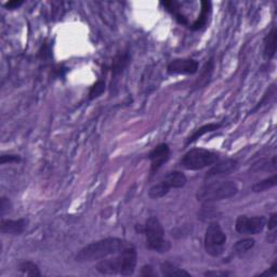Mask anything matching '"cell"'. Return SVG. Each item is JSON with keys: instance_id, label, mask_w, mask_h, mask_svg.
<instances>
[{"instance_id": "obj_1", "label": "cell", "mask_w": 277, "mask_h": 277, "mask_svg": "<svg viewBox=\"0 0 277 277\" xmlns=\"http://www.w3.org/2000/svg\"><path fill=\"white\" fill-rule=\"evenodd\" d=\"M137 262V249L134 245L129 244L121 253H118L116 257L110 258V259L105 258L101 260L96 266V270L103 275L130 276L135 273Z\"/></svg>"}, {"instance_id": "obj_2", "label": "cell", "mask_w": 277, "mask_h": 277, "mask_svg": "<svg viewBox=\"0 0 277 277\" xmlns=\"http://www.w3.org/2000/svg\"><path fill=\"white\" fill-rule=\"evenodd\" d=\"M129 244L130 243L118 237H108L104 239H100L98 242L91 243L84 248H81L75 259L80 263L101 261L110 256L121 253Z\"/></svg>"}, {"instance_id": "obj_3", "label": "cell", "mask_w": 277, "mask_h": 277, "mask_svg": "<svg viewBox=\"0 0 277 277\" xmlns=\"http://www.w3.org/2000/svg\"><path fill=\"white\" fill-rule=\"evenodd\" d=\"M238 191L239 187L235 181H213L198 188L196 198L201 203H213L235 196Z\"/></svg>"}, {"instance_id": "obj_4", "label": "cell", "mask_w": 277, "mask_h": 277, "mask_svg": "<svg viewBox=\"0 0 277 277\" xmlns=\"http://www.w3.org/2000/svg\"><path fill=\"white\" fill-rule=\"evenodd\" d=\"M138 231L145 235V246L147 249L165 254L171 248V245L165 239V230L158 218L149 217L142 229L138 226Z\"/></svg>"}, {"instance_id": "obj_5", "label": "cell", "mask_w": 277, "mask_h": 277, "mask_svg": "<svg viewBox=\"0 0 277 277\" xmlns=\"http://www.w3.org/2000/svg\"><path fill=\"white\" fill-rule=\"evenodd\" d=\"M219 154L206 148H192L180 160V166L186 170H200L215 165Z\"/></svg>"}, {"instance_id": "obj_6", "label": "cell", "mask_w": 277, "mask_h": 277, "mask_svg": "<svg viewBox=\"0 0 277 277\" xmlns=\"http://www.w3.org/2000/svg\"><path fill=\"white\" fill-rule=\"evenodd\" d=\"M226 234L223 232L221 225L218 222H211L206 230L205 234V250L211 257H220L224 251L226 244Z\"/></svg>"}, {"instance_id": "obj_7", "label": "cell", "mask_w": 277, "mask_h": 277, "mask_svg": "<svg viewBox=\"0 0 277 277\" xmlns=\"http://www.w3.org/2000/svg\"><path fill=\"white\" fill-rule=\"evenodd\" d=\"M187 182L186 175L181 171H171L159 183L153 185L148 190V196L153 199H159L167 195L170 188H181Z\"/></svg>"}, {"instance_id": "obj_8", "label": "cell", "mask_w": 277, "mask_h": 277, "mask_svg": "<svg viewBox=\"0 0 277 277\" xmlns=\"http://www.w3.org/2000/svg\"><path fill=\"white\" fill-rule=\"evenodd\" d=\"M267 225V218L239 216L235 222V230L242 235H257L261 233Z\"/></svg>"}, {"instance_id": "obj_9", "label": "cell", "mask_w": 277, "mask_h": 277, "mask_svg": "<svg viewBox=\"0 0 277 277\" xmlns=\"http://www.w3.org/2000/svg\"><path fill=\"white\" fill-rule=\"evenodd\" d=\"M170 158V147L167 143H160L150 150L148 159L150 160V173L154 174L162 167Z\"/></svg>"}, {"instance_id": "obj_10", "label": "cell", "mask_w": 277, "mask_h": 277, "mask_svg": "<svg viewBox=\"0 0 277 277\" xmlns=\"http://www.w3.org/2000/svg\"><path fill=\"white\" fill-rule=\"evenodd\" d=\"M199 63L194 59H175L169 63L167 72L170 75H193L197 73Z\"/></svg>"}, {"instance_id": "obj_11", "label": "cell", "mask_w": 277, "mask_h": 277, "mask_svg": "<svg viewBox=\"0 0 277 277\" xmlns=\"http://www.w3.org/2000/svg\"><path fill=\"white\" fill-rule=\"evenodd\" d=\"M238 168V161L235 159H226L216 163L209 171L206 174V179H211L216 177H221V175L230 174L231 172L235 171Z\"/></svg>"}, {"instance_id": "obj_12", "label": "cell", "mask_w": 277, "mask_h": 277, "mask_svg": "<svg viewBox=\"0 0 277 277\" xmlns=\"http://www.w3.org/2000/svg\"><path fill=\"white\" fill-rule=\"evenodd\" d=\"M28 221L26 219H17V220H1L0 230L2 234L10 235H20L27 228Z\"/></svg>"}, {"instance_id": "obj_13", "label": "cell", "mask_w": 277, "mask_h": 277, "mask_svg": "<svg viewBox=\"0 0 277 277\" xmlns=\"http://www.w3.org/2000/svg\"><path fill=\"white\" fill-rule=\"evenodd\" d=\"M276 43H277V31L274 26L269 31V34L264 38V59L270 61L272 60L276 54Z\"/></svg>"}, {"instance_id": "obj_14", "label": "cell", "mask_w": 277, "mask_h": 277, "mask_svg": "<svg viewBox=\"0 0 277 277\" xmlns=\"http://www.w3.org/2000/svg\"><path fill=\"white\" fill-rule=\"evenodd\" d=\"M200 3H201L200 13H199L198 17L196 18V21L191 25L192 30H199L204 26H206V24L208 22V17H209V14L211 12V2L201 1Z\"/></svg>"}, {"instance_id": "obj_15", "label": "cell", "mask_w": 277, "mask_h": 277, "mask_svg": "<svg viewBox=\"0 0 277 277\" xmlns=\"http://www.w3.org/2000/svg\"><path fill=\"white\" fill-rule=\"evenodd\" d=\"M220 127H221V125H220V124L211 123V124H208V125L203 126V127H200V128L197 129V130H195V131L193 132V134L187 138L186 143H185V146L190 145L191 143H193V142H195L196 140H198L199 138H201L203 136H205L206 134H209V132H212V131L218 130Z\"/></svg>"}, {"instance_id": "obj_16", "label": "cell", "mask_w": 277, "mask_h": 277, "mask_svg": "<svg viewBox=\"0 0 277 277\" xmlns=\"http://www.w3.org/2000/svg\"><path fill=\"white\" fill-rule=\"evenodd\" d=\"M160 271L163 276L172 277V276H191V274L186 271L178 268L171 262H162L160 264Z\"/></svg>"}, {"instance_id": "obj_17", "label": "cell", "mask_w": 277, "mask_h": 277, "mask_svg": "<svg viewBox=\"0 0 277 277\" xmlns=\"http://www.w3.org/2000/svg\"><path fill=\"white\" fill-rule=\"evenodd\" d=\"M256 245V241L254 238L251 237H247V238H243L241 241H238L234 246H233V251L234 254L237 256H242L244 254L248 253L250 249H253Z\"/></svg>"}, {"instance_id": "obj_18", "label": "cell", "mask_w": 277, "mask_h": 277, "mask_svg": "<svg viewBox=\"0 0 277 277\" xmlns=\"http://www.w3.org/2000/svg\"><path fill=\"white\" fill-rule=\"evenodd\" d=\"M18 271L24 275L27 276H41L39 268L33 261L24 260L18 263Z\"/></svg>"}, {"instance_id": "obj_19", "label": "cell", "mask_w": 277, "mask_h": 277, "mask_svg": "<svg viewBox=\"0 0 277 277\" xmlns=\"http://www.w3.org/2000/svg\"><path fill=\"white\" fill-rule=\"evenodd\" d=\"M276 184H277V174L274 173L272 177L258 182V183H256L253 186L251 190H253L254 193H262V192H266V191L270 190V188L276 186Z\"/></svg>"}, {"instance_id": "obj_20", "label": "cell", "mask_w": 277, "mask_h": 277, "mask_svg": "<svg viewBox=\"0 0 277 277\" xmlns=\"http://www.w3.org/2000/svg\"><path fill=\"white\" fill-rule=\"evenodd\" d=\"M162 4L165 5L168 11L171 12V13L174 15L175 20H177L180 24H182V25H186L187 24V18L180 11L178 2H175V1H165V2H162Z\"/></svg>"}, {"instance_id": "obj_21", "label": "cell", "mask_w": 277, "mask_h": 277, "mask_svg": "<svg viewBox=\"0 0 277 277\" xmlns=\"http://www.w3.org/2000/svg\"><path fill=\"white\" fill-rule=\"evenodd\" d=\"M128 61H129V56L127 54L117 55L114 63H113V73H114V75L121 73L123 69L127 66Z\"/></svg>"}, {"instance_id": "obj_22", "label": "cell", "mask_w": 277, "mask_h": 277, "mask_svg": "<svg viewBox=\"0 0 277 277\" xmlns=\"http://www.w3.org/2000/svg\"><path fill=\"white\" fill-rule=\"evenodd\" d=\"M104 90H105V83H104V81L103 80L97 81V83L91 87V89L89 91V99L93 100V99L100 97L101 94L104 92Z\"/></svg>"}, {"instance_id": "obj_23", "label": "cell", "mask_w": 277, "mask_h": 277, "mask_svg": "<svg viewBox=\"0 0 277 277\" xmlns=\"http://www.w3.org/2000/svg\"><path fill=\"white\" fill-rule=\"evenodd\" d=\"M12 204L9 198L2 196L0 199V213H1V217H4L5 213H8L11 211Z\"/></svg>"}, {"instance_id": "obj_24", "label": "cell", "mask_w": 277, "mask_h": 277, "mask_svg": "<svg viewBox=\"0 0 277 277\" xmlns=\"http://www.w3.org/2000/svg\"><path fill=\"white\" fill-rule=\"evenodd\" d=\"M21 161V157L18 155H2L0 157V163L4 165V163H12V162H18Z\"/></svg>"}, {"instance_id": "obj_25", "label": "cell", "mask_w": 277, "mask_h": 277, "mask_svg": "<svg viewBox=\"0 0 277 277\" xmlns=\"http://www.w3.org/2000/svg\"><path fill=\"white\" fill-rule=\"evenodd\" d=\"M267 225L269 228V231H275L277 228V213H272L269 217V221H267Z\"/></svg>"}, {"instance_id": "obj_26", "label": "cell", "mask_w": 277, "mask_h": 277, "mask_svg": "<svg viewBox=\"0 0 277 277\" xmlns=\"http://www.w3.org/2000/svg\"><path fill=\"white\" fill-rule=\"evenodd\" d=\"M22 4H23L22 0H12V1L5 2L4 3V7L7 8V9H9V10H14V9H17L18 7H21Z\"/></svg>"}, {"instance_id": "obj_27", "label": "cell", "mask_w": 277, "mask_h": 277, "mask_svg": "<svg viewBox=\"0 0 277 277\" xmlns=\"http://www.w3.org/2000/svg\"><path fill=\"white\" fill-rule=\"evenodd\" d=\"M141 275L143 276H155L156 273L152 266H144L141 269Z\"/></svg>"}, {"instance_id": "obj_28", "label": "cell", "mask_w": 277, "mask_h": 277, "mask_svg": "<svg viewBox=\"0 0 277 277\" xmlns=\"http://www.w3.org/2000/svg\"><path fill=\"white\" fill-rule=\"evenodd\" d=\"M230 273L229 272H224V271H208V272L205 273V276H218V277H225L229 276Z\"/></svg>"}]
</instances>
